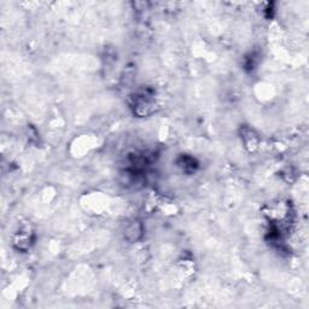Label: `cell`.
<instances>
[{
  "label": "cell",
  "instance_id": "4",
  "mask_svg": "<svg viewBox=\"0 0 309 309\" xmlns=\"http://www.w3.org/2000/svg\"><path fill=\"white\" fill-rule=\"evenodd\" d=\"M242 139L244 144H245V146L248 147L250 151H254L256 147H258L259 137L251 128L244 127L242 129Z\"/></svg>",
  "mask_w": 309,
  "mask_h": 309
},
{
  "label": "cell",
  "instance_id": "1",
  "mask_svg": "<svg viewBox=\"0 0 309 309\" xmlns=\"http://www.w3.org/2000/svg\"><path fill=\"white\" fill-rule=\"evenodd\" d=\"M129 104H131V108L135 115L140 117L150 115L154 111V105H156L154 91L150 87H141L137 89L131 95Z\"/></svg>",
  "mask_w": 309,
  "mask_h": 309
},
{
  "label": "cell",
  "instance_id": "3",
  "mask_svg": "<svg viewBox=\"0 0 309 309\" xmlns=\"http://www.w3.org/2000/svg\"><path fill=\"white\" fill-rule=\"evenodd\" d=\"M32 236L33 233L29 231V228L28 227L21 228V230L17 231V233L15 234L14 244L20 250H27L30 246V243H32L33 240Z\"/></svg>",
  "mask_w": 309,
  "mask_h": 309
},
{
  "label": "cell",
  "instance_id": "2",
  "mask_svg": "<svg viewBox=\"0 0 309 309\" xmlns=\"http://www.w3.org/2000/svg\"><path fill=\"white\" fill-rule=\"evenodd\" d=\"M143 233H144L143 225H141V222L138 220H133L129 222V224L126 225L125 231H123V236H125L126 239L131 243L138 242V240L143 237Z\"/></svg>",
  "mask_w": 309,
  "mask_h": 309
},
{
  "label": "cell",
  "instance_id": "5",
  "mask_svg": "<svg viewBox=\"0 0 309 309\" xmlns=\"http://www.w3.org/2000/svg\"><path fill=\"white\" fill-rule=\"evenodd\" d=\"M178 166L180 167L182 172L191 174V173H193L194 171H196L197 167H198V163H197V161L194 160L193 157L180 156L178 160Z\"/></svg>",
  "mask_w": 309,
  "mask_h": 309
}]
</instances>
